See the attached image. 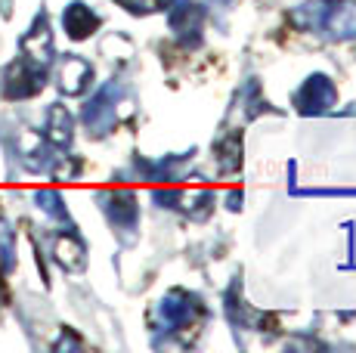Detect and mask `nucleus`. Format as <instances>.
Returning a JSON list of instances; mask_svg holds the SVG:
<instances>
[{
  "instance_id": "obj_1",
  "label": "nucleus",
  "mask_w": 356,
  "mask_h": 353,
  "mask_svg": "<svg viewBox=\"0 0 356 353\" xmlns=\"http://www.w3.org/2000/svg\"><path fill=\"white\" fill-rule=\"evenodd\" d=\"M291 22L307 31L325 28L332 38H356V0H313L291 13Z\"/></svg>"
},
{
  "instance_id": "obj_2",
  "label": "nucleus",
  "mask_w": 356,
  "mask_h": 353,
  "mask_svg": "<svg viewBox=\"0 0 356 353\" xmlns=\"http://www.w3.org/2000/svg\"><path fill=\"white\" fill-rule=\"evenodd\" d=\"M334 99H338V90H334L332 81H328L325 74H313V78H307L304 87L298 90L294 106H298V112H304V115H319V112H328V108L334 106Z\"/></svg>"
},
{
  "instance_id": "obj_3",
  "label": "nucleus",
  "mask_w": 356,
  "mask_h": 353,
  "mask_svg": "<svg viewBox=\"0 0 356 353\" xmlns=\"http://www.w3.org/2000/svg\"><path fill=\"white\" fill-rule=\"evenodd\" d=\"M155 313H159V319H161V329L174 331V329H183V325H189L195 319L198 301L193 295H186V291H170L168 297L159 301Z\"/></svg>"
},
{
  "instance_id": "obj_4",
  "label": "nucleus",
  "mask_w": 356,
  "mask_h": 353,
  "mask_svg": "<svg viewBox=\"0 0 356 353\" xmlns=\"http://www.w3.org/2000/svg\"><path fill=\"white\" fill-rule=\"evenodd\" d=\"M40 87H44V65L31 63V59L10 65V72H6V97L10 99L34 97Z\"/></svg>"
},
{
  "instance_id": "obj_5",
  "label": "nucleus",
  "mask_w": 356,
  "mask_h": 353,
  "mask_svg": "<svg viewBox=\"0 0 356 353\" xmlns=\"http://www.w3.org/2000/svg\"><path fill=\"white\" fill-rule=\"evenodd\" d=\"M115 93H118L115 84L102 87L97 97L90 99V106L84 108V124H87V131H93L97 137L108 133L115 124Z\"/></svg>"
},
{
  "instance_id": "obj_6",
  "label": "nucleus",
  "mask_w": 356,
  "mask_h": 353,
  "mask_svg": "<svg viewBox=\"0 0 356 353\" xmlns=\"http://www.w3.org/2000/svg\"><path fill=\"white\" fill-rule=\"evenodd\" d=\"M90 78H93L90 63H84L81 56H65L63 63H59V87H63V93H68V97L84 93Z\"/></svg>"
},
{
  "instance_id": "obj_7",
  "label": "nucleus",
  "mask_w": 356,
  "mask_h": 353,
  "mask_svg": "<svg viewBox=\"0 0 356 353\" xmlns=\"http://www.w3.org/2000/svg\"><path fill=\"white\" fill-rule=\"evenodd\" d=\"M202 10H198L195 3H177L174 10H170V28L177 31L186 44H198V38H202Z\"/></svg>"
},
{
  "instance_id": "obj_8",
  "label": "nucleus",
  "mask_w": 356,
  "mask_h": 353,
  "mask_svg": "<svg viewBox=\"0 0 356 353\" xmlns=\"http://www.w3.org/2000/svg\"><path fill=\"white\" fill-rule=\"evenodd\" d=\"M63 25H65V31H68V38L72 40H84V38H90L93 31L99 28V16L90 10V6L72 3L63 13Z\"/></svg>"
},
{
  "instance_id": "obj_9",
  "label": "nucleus",
  "mask_w": 356,
  "mask_h": 353,
  "mask_svg": "<svg viewBox=\"0 0 356 353\" xmlns=\"http://www.w3.org/2000/svg\"><path fill=\"white\" fill-rule=\"evenodd\" d=\"M102 202H108L106 211L112 217L115 227L121 229H134L136 227V195L127 192V189H118V192H108Z\"/></svg>"
},
{
  "instance_id": "obj_10",
  "label": "nucleus",
  "mask_w": 356,
  "mask_h": 353,
  "mask_svg": "<svg viewBox=\"0 0 356 353\" xmlns=\"http://www.w3.org/2000/svg\"><path fill=\"white\" fill-rule=\"evenodd\" d=\"M47 137H50L56 146H65L72 140V115L65 112L63 106L50 108V121H47Z\"/></svg>"
},
{
  "instance_id": "obj_11",
  "label": "nucleus",
  "mask_w": 356,
  "mask_h": 353,
  "mask_svg": "<svg viewBox=\"0 0 356 353\" xmlns=\"http://www.w3.org/2000/svg\"><path fill=\"white\" fill-rule=\"evenodd\" d=\"M56 261L63 263L65 270H81L84 267V245H81L74 236H65V239L56 242Z\"/></svg>"
},
{
  "instance_id": "obj_12",
  "label": "nucleus",
  "mask_w": 356,
  "mask_h": 353,
  "mask_svg": "<svg viewBox=\"0 0 356 353\" xmlns=\"http://www.w3.org/2000/svg\"><path fill=\"white\" fill-rule=\"evenodd\" d=\"M220 158H223V167L227 171H236L238 165H242V142H238V137H229L227 142L220 146Z\"/></svg>"
},
{
  "instance_id": "obj_13",
  "label": "nucleus",
  "mask_w": 356,
  "mask_h": 353,
  "mask_svg": "<svg viewBox=\"0 0 356 353\" xmlns=\"http://www.w3.org/2000/svg\"><path fill=\"white\" fill-rule=\"evenodd\" d=\"M121 6H127L130 13H155V10H168L170 0H118Z\"/></svg>"
}]
</instances>
